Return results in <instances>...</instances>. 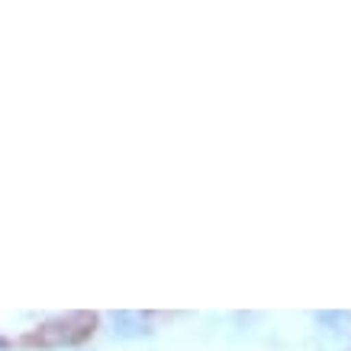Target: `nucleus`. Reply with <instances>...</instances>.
Segmentation results:
<instances>
[{
	"label": "nucleus",
	"instance_id": "1",
	"mask_svg": "<svg viewBox=\"0 0 351 351\" xmlns=\"http://www.w3.org/2000/svg\"><path fill=\"white\" fill-rule=\"evenodd\" d=\"M97 326L94 313H64V316H55V319L43 322L36 332H29L23 345L29 348H64V345H77L84 341Z\"/></svg>",
	"mask_w": 351,
	"mask_h": 351
},
{
	"label": "nucleus",
	"instance_id": "2",
	"mask_svg": "<svg viewBox=\"0 0 351 351\" xmlns=\"http://www.w3.org/2000/svg\"><path fill=\"white\" fill-rule=\"evenodd\" d=\"M145 319L136 313H113V339H138L145 335Z\"/></svg>",
	"mask_w": 351,
	"mask_h": 351
},
{
	"label": "nucleus",
	"instance_id": "3",
	"mask_svg": "<svg viewBox=\"0 0 351 351\" xmlns=\"http://www.w3.org/2000/svg\"><path fill=\"white\" fill-rule=\"evenodd\" d=\"M316 319H319L326 329L341 332V329H348V326H351V313H319Z\"/></svg>",
	"mask_w": 351,
	"mask_h": 351
}]
</instances>
